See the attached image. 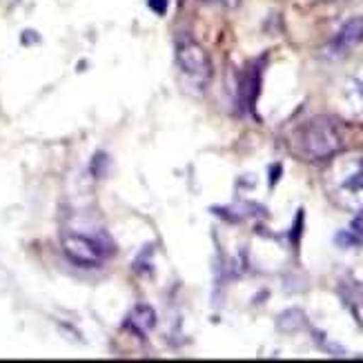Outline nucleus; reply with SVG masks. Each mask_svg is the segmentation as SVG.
I'll use <instances>...</instances> for the list:
<instances>
[{
    "mask_svg": "<svg viewBox=\"0 0 363 363\" xmlns=\"http://www.w3.org/2000/svg\"><path fill=\"white\" fill-rule=\"evenodd\" d=\"M62 252L65 257L81 265V267H99L109 255H112V243L103 241L101 236L78 234V232H65L62 234Z\"/></svg>",
    "mask_w": 363,
    "mask_h": 363,
    "instance_id": "7ed1b4c3",
    "label": "nucleus"
},
{
    "mask_svg": "<svg viewBox=\"0 0 363 363\" xmlns=\"http://www.w3.org/2000/svg\"><path fill=\"white\" fill-rule=\"evenodd\" d=\"M205 3H218V5H236L239 0H205Z\"/></svg>",
    "mask_w": 363,
    "mask_h": 363,
    "instance_id": "9d476101",
    "label": "nucleus"
},
{
    "mask_svg": "<svg viewBox=\"0 0 363 363\" xmlns=\"http://www.w3.org/2000/svg\"><path fill=\"white\" fill-rule=\"evenodd\" d=\"M177 62L181 72L196 85H203L210 78V72H212L210 58L194 38H189V36L177 38Z\"/></svg>",
    "mask_w": 363,
    "mask_h": 363,
    "instance_id": "20e7f679",
    "label": "nucleus"
},
{
    "mask_svg": "<svg viewBox=\"0 0 363 363\" xmlns=\"http://www.w3.org/2000/svg\"><path fill=\"white\" fill-rule=\"evenodd\" d=\"M345 145L343 125L330 116H314L298 125L292 134V150L303 161L335 159Z\"/></svg>",
    "mask_w": 363,
    "mask_h": 363,
    "instance_id": "f257e3e1",
    "label": "nucleus"
},
{
    "mask_svg": "<svg viewBox=\"0 0 363 363\" xmlns=\"http://www.w3.org/2000/svg\"><path fill=\"white\" fill-rule=\"evenodd\" d=\"M341 101H343L345 112L357 116V118H363V65H359L343 81Z\"/></svg>",
    "mask_w": 363,
    "mask_h": 363,
    "instance_id": "423d86ee",
    "label": "nucleus"
},
{
    "mask_svg": "<svg viewBox=\"0 0 363 363\" xmlns=\"http://www.w3.org/2000/svg\"><path fill=\"white\" fill-rule=\"evenodd\" d=\"M361 40H363V18H352L337 31L333 40H330L328 54L330 56H343L350 50H354Z\"/></svg>",
    "mask_w": 363,
    "mask_h": 363,
    "instance_id": "39448f33",
    "label": "nucleus"
},
{
    "mask_svg": "<svg viewBox=\"0 0 363 363\" xmlns=\"http://www.w3.org/2000/svg\"><path fill=\"white\" fill-rule=\"evenodd\" d=\"M150 7L159 13H165V7H167V0H150Z\"/></svg>",
    "mask_w": 363,
    "mask_h": 363,
    "instance_id": "1a4fd4ad",
    "label": "nucleus"
},
{
    "mask_svg": "<svg viewBox=\"0 0 363 363\" xmlns=\"http://www.w3.org/2000/svg\"><path fill=\"white\" fill-rule=\"evenodd\" d=\"M328 194L348 212H363V152L345 154L325 172Z\"/></svg>",
    "mask_w": 363,
    "mask_h": 363,
    "instance_id": "f03ea898",
    "label": "nucleus"
},
{
    "mask_svg": "<svg viewBox=\"0 0 363 363\" xmlns=\"http://www.w3.org/2000/svg\"><path fill=\"white\" fill-rule=\"evenodd\" d=\"M337 243L343 245V247H354V245L363 243V216L361 214L352 220V225L348 230H343L341 234H337Z\"/></svg>",
    "mask_w": 363,
    "mask_h": 363,
    "instance_id": "6e6552de",
    "label": "nucleus"
},
{
    "mask_svg": "<svg viewBox=\"0 0 363 363\" xmlns=\"http://www.w3.org/2000/svg\"><path fill=\"white\" fill-rule=\"evenodd\" d=\"M128 325L138 335H147L150 330L156 325V312L147 303H138L128 317Z\"/></svg>",
    "mask_w": 363,
    "mask_h": 363,
    "instance_id": "0eeeda50",
    "label": "nucleus"
}]
</instances>
